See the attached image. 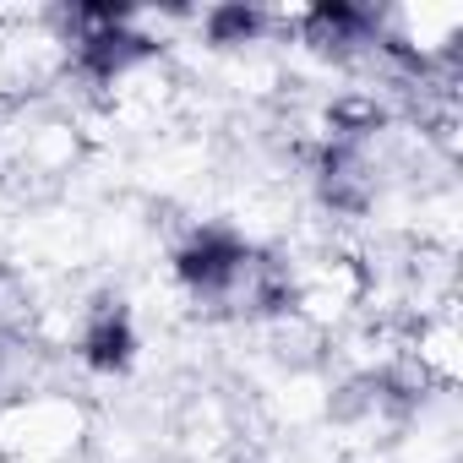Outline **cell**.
Returning a JSON list of instances; mask_svg holds the SVG:
<instances>
[{
    "label": "cell",
    "mask_w": 463,
    "mask_h": 463,
    "mask_svg": "<svg viewBox=\"0 0 463 463\" xmlns=\"http://www.w3.org/2000/svg\"><path fill=\"white\" fill-rule=\"evenodd\" d=\"M257 28H262V17H257V12H246V6H223V12H213V17H207L213 44H246Z\"/></svg>",
    "instance_id": "3957f363"
},
{
    "label": "cell",
    "mask_w": 463,
    "mask_h": 463,
    "mask_svg": "<svg viewBox=\"0 0 463 463\" xmlns=\"http://www.w3.org/2000/svg\"><path fill=\"white\" fill-rule=\"evenodd\" d=\"M131 349H137V338H131V322H126L120 311H99V317L88 322V333H82V360H88L93 371H120V365H131Z\"/></svg>",
    "instance_id": "7a4b0ae2"
},
{
    "label": "cell",
    "mask_w": 463,
    "mask_h": 463,
    "mask_svg": "<svg viewBox=\"0 0 463 463\" xmlns=\"http://www.w3.org/2000/svg\"><path fill=\"white\" fill-rule=\"evenodd\" d=\"M251 257H257V251H251L246 241H235L229 229H202V235H191V241L180 246L175 273H180V284H185L191 295H202V300H235V289H241Z\"/></svg>",
    "instance_id": "6da1fadb"
}]
</instances>
